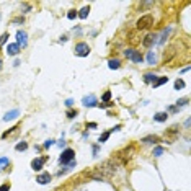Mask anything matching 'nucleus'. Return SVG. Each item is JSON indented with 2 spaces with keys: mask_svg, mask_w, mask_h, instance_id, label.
I'll return each mask as SVG.
<instances>
[{
  "mask_svg": "<svg viewBox=\"0 0 191 191\" xmlns=\"http://www.w3.org/2000/svg\"><path fill=\"white\" fill-rule=\"evenodd\" d=\"M119 168V162L114 160V158H110V160H105L101 165L96 167V173L103 178H108V176H113L114 173Z\"/></svg>",
  "mask_w": 191,
  "mask_h": 191,
  "instance_id": "obj_1",
  "label": "nucleus"
},
{
  "mask_svg": "<svg viewBox=\"0 0 191 191\" xmlns=\"http://www.w3.org/2000/svg\"><path fill=\"white\" fill-rule=\"evenodd\" d=\"M154 25V16L152 15H144L137 20V28L139 30H147Z\"/></svg>",
  "mask_w": 191,
  "mask_h": 191,
  "instance_id": "obj_2",
  "label": "nucleus"
},
{
  "mask_svg": "<svg viewBox=\"0 0 191 191\" xmlns=\"http://www.w3.org/2000/svg\"><path fill=\"white\" fill-rule=\"evenodd\" d=\"M74 158H75V152L72 150V149H65V150L62 152L61 158H59V164L61 165L70 164V162H74Z\"/></svg>",
  "mask_w": 191,
  "mask_h": 191,
  "instance_id": "obj_3",
  "label": "nucleus"
},
{
  "mask_svg": "<svg viewBox=\"0 0 191 191\" xmlns=\"http://www.w3.org/2000/svg\"><path fill=\"white\" fill-rule=\"evenodd\" d=\"M124 56H126L127 59H131L133 62H136V64H141V62L144 61L142 54L139 53V51H136V49H126L124 51Z\"/></svg>",
  "mask_w": 191,
  "mask_h": 191,
  "instance_id": "obj_4",
  "label": "nucleus"
},
{
  "mask_svg": "<svg viewBox=\"0 0 191 191\" xmlns=\"http://www.w3.org/2000/svg\"><path fill=\"white\" fill-rule=\"evenodd\" d=\"M75 54H77L78 57H87V56L90 54V46L87 43L75 44Z\"/></svg>",
  "mask_w": 191,
  "mask_h": 191,
  "instance_id": "obj_5",
  "label": "nucleus"
},
{
  "mask_svg": "<svg viewBox=\"0 0 191 191\" xmlns=\"http://www.w3.org/2000/svg\"><path fill=\"white\" fill-rule=\"evenodd\" d=\"M16 44H18L20 47H21V46L25 47L28 44V34L25 33V31H21V30L16 31Z\"/></svg>",
  "mask_w": 191,
  "mask_h": 191,
  "instance_id": "obj_6",
  "label": "nucleus"
},
{
  "mask_svg": "<svg viewBox=\"0 0 191 191\" xmlns=\"http://www.w3.org/2000/svg\"><path fill=\"white\" fill-rule=\"evenodd\" d=\"M46 158H47V157H39V158H34V160L31 162V168H33L34 172H39V170L43 168V165H44V162H46Z\"/></svg>",
  "mask_w": 191,
  "mask_h": 191,
  "instance_id": "obj_7",
  "label": "nucleus"
},
{
  "mask_svg": "<svg viewBox=\"0 0 191 191\" xmlns=\"http://www.w3.org/2000/svg\"><path fill=\"white\" fill-rule=\"evenodd\" d=\"M157 34H147V36L144 38V41H142V44H144L145 47H152L155 43H157Z\"/></svg>",
  "mask_w": 191,
  "mask_h": 191,
  "instance_id": "obj_8",
  "label": "nucleus"
},
{
  "mask_svg": "<svg viewBox=\"0 0 191 191\" xmlns=\"http://www.w3.org/2000/svg\"><path fill=\"white\" fill-rule=\"evenodd\" d=\"M82 103H83V106H88V108H92V106H96V96H95V95L83 96Z\"/></svg>",
  "mask_w": 191,
  "mask_h": 191,
  "instance_id": "obj_9",
  "label": "nucleus"
},
{
  "mask_svg": "<svg viewBox=\"0 0 191 191\" xmlns=\"http://www.w3.org/2000/svg\"><path fill=\"white\" fill-rule=\"evenodd\" d=\"M36 181L39 183V185H47V183L51 181V175L47 172H44V173H41V175H38Z\"/></svg>",
  "mask_w": 191,
  "mask_h": 191,
  "instance_id": "obj_10",
  "label": "nucleus"
},
{
  "mask_svg": "<svg viewBox=\"0 0 191 191\" xmlns=\"http://www.w3.org/2000/svg\"><path fill=\"white\" fill-rule=\"evenodd\" d=\"M18 116H20V110H12V111H8V113L3 116V121L8 123V121H12V119H16Z\"/></svg>",
  "mask_w": 191,
  "mask_h": 191,
  "instance_id": "obj_11",
  "label": "nucleus"
},
{
  "mask_svg": "<svg viewBox=\"0 0 191 191\" xmlns=\"http://www.w3.org/2000/svg\"><path fill=\"white\" fill-rule=\"evenodd\" d=\"M18 53H20V46L16 43H12V44L7 46V54L8 56H16Z\"/></svg>",
  "mask_w": 191,
  "mask_h": 191,
  "instance_id": "obj_12",
  "label": "nucleus"
},
{
  "mask_svg": "<svg viewBox=\"0 0 191 191\" xmlns=\"http://www.w3.org/2000/svg\"><path fill=\"white\" fill-rule=\"evenodd\" d=\"M170 33H172V28H167V30H164V33H162V36H160V39H158V44H164L165 41H167V38L170 36Z\"/></svg>",
  "mask_w": 191,
  "mask_h": 191,
  "instance_id": "obj_13",
  "label": "nucleus"
},
{
  "mask_svg": "<svg viewBox=\"0 0 191 191\" xmlns=\"http://www.w3.org/2000/svg\"><path fill=\"white\" fill-rule=\"evenodd\" d=\"M141 142H145V144H154V142H158V137L152 134V136H145V137H142Z\"/></svg>",
  "mask_w": 191,
  "mask_h": 191,
  "instance_id": "obj_14",
  "label": "nucleus"
},
{
  "mask_svg": "<svg viewBox=\"0 0 191 191\" xmlns=\"http://www.w3.org/2000/svg\"><path fill=\"white\" fill-rule=\"evenodd\" d=\"M88 13H90V7H83L80 12L77 13V16H78V18H82V20H85L87 16H88Z\"/></svg>",
  "mask_w": 191,
  "mask_h": 191,
  "instance_id": "obj_15",
  "label": "nucleus"
},
{
  "mask_svg": "<svg viewBox=\"0 0 191 191\" xmlns=\"http://www.w3.org/2000/svg\"><path fill=\"white\" fill-rule=\"evenodd\" d=\"M167 118H168V113H157V114L154 116V121L164 123V121H167Z\"/></svg>",
  "mask_w": 191,
  "mask_h": 191,
  "instance_id": "obj_16",
  "label": "nucleus"
},
{
  "mask_svg": "<svg viewBox=\"0 0 191 191\" xmlns=\"http://www.w3.org/2000/svg\"><path fill=\"white\" fill-rule=\"evenodd\" d=\"M155 59H157V57H155V53H154V51H149V53H147V64L149 65H154L155 64Z\"/></svg>",
  "mask_w": 191,
  "mask_h": 191,
  "instance_id": "obj_17",
  "label": "nucleus"
},
{
  "mask_svg": "<svg viewBox=\"0 0 191 191\" xmlns=\"http://www.w3.org/2000/svg\"><path fill=\"white\" fill-rule=\"evenodd\" d=\"M155 80H157V75L155 74H145L144 75V82L145 83H154Z\"/></svg>",
  "mask_w": 191,
  "mask_h": 191,
  "instance_id": "obj_18",
  "label": "nucleus"
},
{
  "mask_svg": "<svg viewBox=\"0 0 191 191\" xmlns=\"http://www.w3.org/2000/svg\"><path fill=\"white\" fill-rule=\"evenodd\" d=\"M108 67L110 69H119L121 64H119V61H118V59H110V61H108Z\"/></svg>",
  "mask_w": 191,
  "mask_h": 191,
  "instance_id": "obj_19",
  "label": "nucleus"
},
{
  "mask_svg": "<svg viewBox=\"0 0 191 191\" xmlns=\"http://www.w3.org/2000/svg\"><path fill=\"white\" fill-rule=\"evenodd\" d=\"M168 82V77H160V78H157V80L154 82V88H157V87H160V85H164V83Z\"/></svg>",
  "mask_w": 191,
  "mask_h": 191,
  "instance_id": "obj_20",
  "label": "nucleus"
},
{
  "mask_svg": "<svg viewBox=\"0 0 191 191\" xmlns=\"http://www.w3.org/2000/svg\"><path fill=\"white\" fill-rule=\"evenodd\" d=\"M8 164H10V158L8 157H0V170H3Z\"/></svg>",
  "mask_w": 191,
  "mask_h": 191,
  "instance_id": "obj_21",
  "label": "nucleus"
},
{
  "mask_svg": "<svg viewBox=\"0 0 191 191\" xmlns=\"http://www.w3.org/2000/svg\"><path fill=\"white\" fill-rule=\"evenodd\" d=\"M15 149H16L18 152H23V150H26V149H28V144H26L25 141H23V142H20V144H16Z\"/></svg>",
  "mask_w": 191,
  "mask_h": 191,
  "instance_id": "obj_22",
  "label": "nucleus"
},
{
  "mask_svg": "<svg viewBox=\"0 0 191 191\" xmlns=\"http://www.w3.org/2000/svg\"><path fill=\"white\" fill-rule=\"evenodd\" d=\"M110 131H106V133H103L101 134V136H100V139H98V142H100V144H101V142H106V141H108V137H110Z\"/></svg>",
  "mask_w": 191,
  "mask_h": 191,
  "instance_id": "obj_23",
  "label": "nucleus"
},
{
  "mask_svg": "<svg viewBox=\"0 0 191 191\" xmlns=\"http://www.w3.org/2000/svg\"><path fill=\"white\" fill-rule=\"evenodd\" d=\"M181 88H185V82H183L181 78H178V80L175 82V90H181Z\"/></svg>",
  "mask_w": 191,
  "mask_h": 191,
  "instance_id": "obj_24",
  "label": "nucleus"
},
{
  "mask_svg": "<svg viewBox=\"0 0 191 191\" xmlns=\"http://www.w3.org/2000/svg\"><path fill=\"white\" fill-rule=\"evenodd\" d=\"M164 152H165L164 147H155V149H154V155H155V157H160Z\"/></svg>",
  "mask_w": 191,
  "mask_h": 191,
  "instance_id": "obj_25",
  "label": "nucleus"
},
{
  "mask_svg": "<svg viewBox=\"0 0 191 191\" xmlns=\"http://www.w3.org/2000/svg\"><path fill=\"white\" fill-rule=\"evenodd\" d=\"M101 100H103L105 103H110V100H111V92H110V90L103 93V98H101Z\"/></svg>",
  "mask_w": 191,
  "mask_h": 191,
  "instance_id": "obj_26",
  "label": "nucleus"
},
{
  "mask_svg": "<svg viewBox=\"0 0 191 191\" xmlns=\"http://www.w3.org/2000/svg\"><path fill=\"white\" fill-rule=\"evenodd\" d=\"M77 114H78L77 110H69V111H67V118H70V119H72V118H75Z\"/></svg>",
  "mask_w": 191,
  "mask_h": 191,
  "instance_id": "obj_27",
  "label": "nucleus"
},
{
  "mask_svg": "<svg viewBox=\"0 0 191 191\" xmlns=\"http://www.w3.org/2000/svg\"><path fill=\"white\" fill-rule=\"evenodd\" d=\"M75 16H77V12H75V10H70V12L67 13V18L69 20H75Z\"/></svg>",
  "mask_w": 191,
  "mask_h": 191,
  "instance_id": "obj_28",
  "label": "nucleus"
},
{
  "mask_svg": "<svg viewBox=\"0 0 191 191\" xmlns=\"http://www.w3.org/2000/svg\"><path fill=\"white\" fill-rule=\"evenodd\" d=\"M186 103H188V98H181V100H178V101H176V106L180 108V106H185Z\"/></svg>",
  "mask_w": 191,
  "mask_h": 191,
  "instance_id": "obj_29",
  "label": "nucleus"
},
{
  "mask_svg": "<svg viewBox=\"0 0 191 191\" xmlns=\"http://www.w3.org/2000/svg\"><path fill=\"white\" fill-rule=\"evenodd\" d=\"M7 39H8V34L3 33V34H2V38H0V44H5V43H7Z\"/></svg>",
  "mask_w": 191,
  "mask_h": 191,
  "instance_id": "obj_30",
  "label": "nucleus"
},
{
  "mask_svg": "<svg viewBox=\"0 0 191 191\" xmlns=\"http://www.w3.org/2000/svg\"><path fill=\"white\" fill-rule=\"evenodd\" d=\"M53 144H54V141H53V139H49V141H46V142H44V147H46V149H49Z\"/></svg>",
  "mask_w": 191,
  "mask_h": 191,
  "instance_id": "obj_31",
  "label": "nucleus"
},
{
  "mask_svg": "<svg viewBox=\"0 0 191 191\" xmlns=\"http://www.w3.org/2000/svg\"><path fill=\"white\" fill-rule=\"evenodd\" d=\"M15 129H18V127H12V129H10V131H7V133H3V136H2V137H3V139H5V137H8V134H10V133H13V131H15Z\"/></svg>",
  "mask_w": 191,
  "mask_h": 191,
  "instance_id": "obj_32",
  "label": "nucleus"
},
{
  "mask_svg": "<svg viewBox=\"0 0 191 191\" xmlns=\"http://www.w3.org/2000/svg\"><path fill=\"white\" fill-rule=\"evenodd\" d=\"M72 105H74V100H70V98H69V100H65V106H69V108H70Z\"/></svg>",
  "mask_w": 191,
  "mask_h": 191,
  "instance_id": "obj_33",
  "label": "nucleus"
},
{
  "mask_svg": "<svg viewBox=\"0 0 191 191\" xmlns=\"http://www.w3.org/2000/svg\"><path fill=\"white\" fill-rule=\"evenodd\" d=\"M113 103H100V108H110Z\"/></svg>",
  "mask_w": 191,
  "mask_h": 191,
  "instance_id": "obj_34",
  "label": "nucleus"
},
{
  "mask_svg": "<svg viewBox=\"0 0 191 191\" xmlns=\"http://www.w3.org/2000/svg\"><path fill=\"white\" fill-rule=\"evenodd\" d=\"M25 21V18H23V16H20V18H15L13 20V23H23Z\"/></svg>",
  "mask_w": 191,
  "mask_h": 191,
  "instance_id": "obj_35",
  "label": "nucleus"
},
{
  "mask_svg": "<svg viewBox=\"0 0 191 191\" xmlns=\"http://www.w3.org/2000/svg\"><path fill=\"white\" fill-rule=\"evenodd\" d=\"M8 190H10L8 185H2V186H0V191H8Z\"/></svg>",
  "mask_w": 191,
  "mask_h": 191,
  "instance_id": "obj_36",
  "label": "nucleus"
},
{
  "mask_svg": "<svg viewBox=\"0 0 191 191\" xmlns=\"http://www.w3.org/2000/svg\"><path fill=\"white\" fill-rule=\"evenodd\" d=\"M87 127H92L93 129V127H96V123H87Z\"/></svg>",
  "mask_w": 191,
  "mask_h": 191,
  "instance_id": "obj_37",
  "label": "nucleus"
},
{
  "mask_svg": "<svg viewBox=\"0 0 191 191\" xmlns=\"http://www.w3.org/2000/svg\"><path fill=\"white\" fill-rule=\"evenodd\" d=\"M98 154V145H93V155Z\"/></svg>",
  "mask_w": 191,
  "mask_h": 191,
  "instance_id": "obj_38",
  "label": "nucleus"
},
{
  "mask_svg": "<svg viewBox=\"0 0 191 191\" xmlns=\"http://www.w3.org/2000/svg\"><path fill=\"white\" fill-rule=\"evenodd\" d=\"M64 145H65V141H64V139H62V141L59 142V147H64Z\"/></svg>",
  "mask_w": 191,
  "mask_h": 191,
  "instance_id": "obj_39",
  "label": "nucleus"
},
{
  "mask_svg": "<svg viewBox=\"0 0 191 191\" xmlns=\"http://www.w3.org/2000/svg\"><path fill=\"white\" fill-rule=\"evenodd\" d=\"M0 70H2V59H0Z\"/></svg>",
  "mask_w": 191,
  "mask_h": 191,
  "instance_id": "obj_40",
  "label": "nucleus"
}]
</instances>
